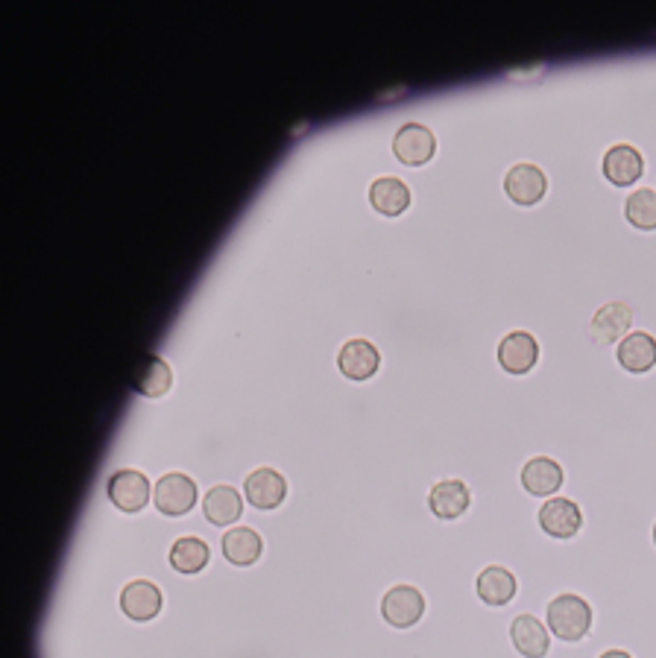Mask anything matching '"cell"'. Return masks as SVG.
I'll use <instances>...</instances> for the list:
<instances>
[{"label":"cell","mask_w":656,"mask_h":658,"mask_svg":"<svg viewBox=\"0 0 656 658\" xmlns=\"http://www.w3.org/2000/svg\"><path fill=\"white\" fill-rule=\"evenodd\" d=\"M583 506L566 495H554L549 501H542V506L536 510V524L549 538L554 542H572L577 533L583 530Z\"/></svg>","instance_id":"8992f818"},{"label":"cell","mask_w":656,"mask_h":658,"mask_svg":"<svg viewBox=\"0 0 656 658\" xmlns=\"http://www.w3.org/2000/svg\"><path fill=\"white\" fill-rule=\"evenodd\" d=\"M221 553L235 568H253L264 556V536L249 524H238L221 536Z\"/></svg>","instance_id":"2e32d148"},{"label":"cell","mask_w":656,"mask_h":658,"mask_svg":"<svg viewBox=\"0 0 656 658\" xmlns=\"http://www.w3.org/2000/svg\"><path fill=\"white\" fill-rule=\"evenodd\" d=\"M123 618L132 624H153L164 611V588L150 577H132L117 594Z\"/></svg>","instance_id":"5b68a950"},{"label":"cell","mask_w":656,"mask_h":658,"mask_svg":"<svg viewBox=\"0 0 656 658\" xmlns=\"http://www.w3.org/2000/svg\"><path fill=\"white\" fill-rule=\"evenodd\" d=\"M378 611H381L387 626H393V629H413L428 615V597L419 585L396 583L381 594Z\"/></svg>","instance_id":"3957f363"},{"label":"cell","mask_w":656,"mask_h":658,"mask_svg":"<svg viewBox=\"0 0 656 658\" xmlns=\"http://www.w3.org/2000/svg\"><path fill=\"white\" fill-rule=\"evenodd\" d=\"M199 486L188 472H162L153 483V506L164 518H185L197 506Z\"/></svg>","instance_id":"277c9868"},{"label":"cell","mask_w":656,"mask_h":658,"mask_svg":"<svg viewBox=\"0 0 656 658\" xmlns=\"http://www.w3.org/2000/svg\"><path fill=\"white\" fill-rule=\"evenodd\" d=\"M287 495H290V483H287V474L276 465H258L246 474L244 497L255 506V512L279 510Z\"/></svg>","instance_id":"9c48e42d"},{"label":"cell","mask_w":656,"mask_h":658,"mask_svg":"<svg viewBox=\"0 0 656 658\" xmlns=\"http://www.w3.org/2000/svg\"><path fill=\"white\" fill-rule=\"evenodd\" d=\"M645 164H642V153L633 144H615L609 146L607 155H604V176H607L613 185L627 187L639 179Z\"/></svg>","instance_id":"44dd1931"},{"label":"cell","mask_w":656,"mask_h":658,"mask_svg":"<svg viewBox=\"0 0 656 658\" xmlns=\"http://www.w3.org/2000/svg\"><path fill=\"white\" fill-rule=\"evenodd\" d=\"M650 538H654V545H656V521H654V530H650Z\"/></svg>","instance_id":"484cf974"},{"label":"cell","mask_w":656,"mask_h":658,"mask_svg":"<svg viewBox=\"0 0 656 658\" xmlns=\"http://www.w3.org/2000/svg\"><path fill=\"white\" fill-rule=\"evenodd\" d=\"M437 150L434 132L422 126V123H404L402 130L396 132L393 138V153L399 155V162L410 164V167H419L426 164Z\"/></svg>","instance_id":"d6986e66"},{"label":"cell","mask_w":656,"mask_h":658,"mask_svg":"<svg viewBox=\"0 0 656 658\" xmlns=\"http://www.w3.org/2000/svg\"><path fill=\"white\" fill-rule=\"evenodd\" d=\"M545 173L536 167V164H516V167H510L508 176H504V191L513 203L519 205H533L540 203L542 196H545Z\"/></svg>","instance_id":"ffe728a7"},{"label":"cell","mask_w":656,"mask_h":658,"mask_svg":"<svg viewBox=\"0 0 656 658\" xmlns=\"http://www.w3.org/2000/svg\"><path fill=\"white\" fill-rule=\"evenodd\" d=\"M381 369V349L367 337H352L337 349V372L349 383L372 381Z\"/></svg>","instance_id":"8fae6325"},{"label":"cell","mask_w":656,"mask_h":658,"mask_svg":"<svg viewBox=\"0 0 656 658\" xmlns=\"http://www.w3.org/2000/svg\"><path fill=\"white\" fill-rule=\"evenodd\" d=\"M495 360H499L501 372L522 378L540 363V340L531 331H522V328L508 331L495 346Z\"/></svg>","instance_id":"7c38bea8"},{"label":"cell","mask_w":656,"mask_h":658,"mask_svg":"<svg viewBox=\"0 0 656 658\" xmlns=\"http://www.w3.org/2000/svg\"><path fill=\"white\" fill-rule=\"evenodd\" d=\"M519 588H522L519 577L508 565L495 562V565H486V568L478 570L475 594L486 609H504V606H510V603L516 600Z\"/></svg>","instance_id":"5bb4252c"},{"label":"cell","mask_w":656,"mask_h":658,"mask_svg":"<svg viewBox=\"0 0 656 658\" xmlns=\"http://www.w3.org/2000/svg\"><path fill=\"white\" fill-rule=\"evenodd\" d=\"M624 214L636 228H656V191L654 187H639L627 196Z\"/></svg>","instance_id":"cb8c5ba5"},{"label":"cell","mask_w":656,"mask_h":658,"mask_svg":"<svg viewBox=\"0 0 656 658\" xmlns=\"http://www.w3.org/2000/svg\"><path fill=\"white\" fill-rule=\"evenodd\" d=\"M598 658H633L631 650H622V647H609V650L601 652Z\"/></svg>","instance_id":"d4e9b609"},{"label":"cell","mask_w":656,"mask_h":658,"mask_svg":"<svg viewBox=\"0 0 656 658\" xmlns=\"http://www.w3.org/2000/svg\"><path fill=\"white\" fill-rule=\"evenodd\" d=\"M369 203L378 214H387V217H396L402 214L410 205V191L402 179L396 176H381L369 185Z\"/></svg>","instance_id":"603a6c76"},{"label":"cell","mask_w":656,"mask_h":658,"mask_svg":"<svg viewBox=\"0 0 656 658\" xmlns=\"http://www.w3.org/2000/svg\"><path fill=\"white\" fill-rule=\"evenodd\" d=\"M545 624L557 641L581 644L595 626V609L583 594L560 592L545 606Z\"/></svg>","instance_id":"6da1fadb"},{"label":"cell","mask_w":656,"mask_h":658,"mask_svg":"<svg viewBox=\"0 0 656 658\" xmlns=\"http://www.w3.org/2000/svg\"><path fill=\"white\" fill-rule=\"evenodd\" d=\"M508 635L513 650L522 658H549L551 638H554V635H551L549 624H545L540 615H533V611L516 615V618L510 620Z\"/></svg>","instance_id":"4fadbf2b"},{"label":"cell","mask_w":656,"mask_h":658,"mask_svg":"<svg viewBox=\"0 0 656 658\" xmlns=\"http://www.w3.org/2000/svg\"><path fill=\"white\" fill-rule=\"evenodd\" d=\"M472 501H475V492L463 477H440L426 492L428 512L445 524L463 518L472 510Z\"/></svg>","instance_id":"52a82bcc"},{"label":"cell","mask_w":656,"mask_h":658,"mask_svg":"<svg viewBox=\"0 0 656 658\" xmlns=\"http://www.w3.org/2000/svg\"><path fill=\"white\" fill-rule=\"evenodd\" d=\"M173 387H176V372H173L171 360L164 358V354H153L147 360V366H144V372H141L135 392H139L141 399L158 401L164 395H171Z\"/></svg>","instance_id":"7402d4cb"},{"label":"cell","mask_w":656,"mask_h":658,"mask_svg":"<svg viewBox=\"0 0 656 658\" xmlns=\"http://www.w3.org/2000/svg\"><path fill=\"white\" fill-rule=\"evenodd\" d=\"M633 331V308L627 301H607L601 305L590 319V328H586V337L595 349H609V346H618V342Z\"/></svg>","instance_id":"30bf717a"},{"label":"cell","mask_w":656,"mask_h":658,"mask_svg":"<svg viewBox=\"0 0 656 658\" xmlns=\"http://www.w3.org/2000/svg\"><path fill=\"white\" fill-rule=\"evenodd\" d=\"M103 489H106L109 504L123 515H141L153 501V480L135 465H121L115 472H109Z\"/></svg>","instance_id":"7a4b0ae2"},{"label":"cell","mask_w":656,"mask_h":658,"mask_svg":"<svg viewBox=\"0 0 656 658\" xmlns=\"http://www.w3.org/2000/svg\"><path fill=\"white\" fill-rule=\"evenodd\" d=\"M519 486L525 489L527 495L536 501H549L566 486V469L560 463L557 456L549 454H533L527 456L525 463L519 465Z\"/></svg>","instance_id":"ba28073f"},{"label":"cell","mask_w":656,"mask_h":658,"mask_svg":"<svg viewBox=\"0 0 656 658\" xmlns=\"http://www.w3.org/2000/svg\"><path fill=\"white\" fill-rule=\"evenodd\" d=\"M212 545L203 536H176L167 547V565L182 577H197L212 565Z\"/></svg>","instance_id":"e0dca14e"},{"label":"cell","mask_w":656,"mask_h":658,"mask_svg":"<svg viewBox=\"0 0 656 658\" xmlns=\"http://www.w3.org/2000/svg\"><path fill=\"white\" fill-rule=\"evenodd\" d=\"M203 518L212 527H229L244 518V492L235 483H214L203 495Z\"/></svg>","instance_id":"9a60e30c"},{"label":"cell","mask_w":656,"mask_h":658,"mask_svg":"<svg viewBox=\"0 0 656 658\" xmlns=\"http://www.w3.org/2000/svg\"><path fill=\"white\" fill-rule=\"evenodd\" d=\"M615 360H618L624 372H650L656 366V337L650 331H631L615 346Z\"/></svg>","instance_id":"ac0fdd59"}]
</instances>
